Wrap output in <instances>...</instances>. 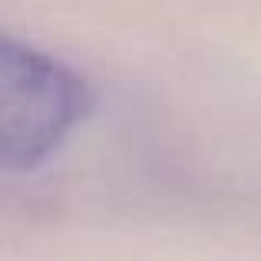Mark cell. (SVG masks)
Masks as SVG:
<instances>
[{
	"instance_id": "1",
	"label": "cell",
	"mask_w": 261,
	"mask_h": 261,
	"mask_svg": "<svg viewBox=\"0 0 261 261\" xmlns=\"http://www.w3.org/2000/svg\"><path fill=\"white\" fill-rule=\"evenodd\" d=\"M86 89L57 60L7 43L0 57V139L7 166L43 159L83 116Z\"/></svg>"
}]
</instances>
